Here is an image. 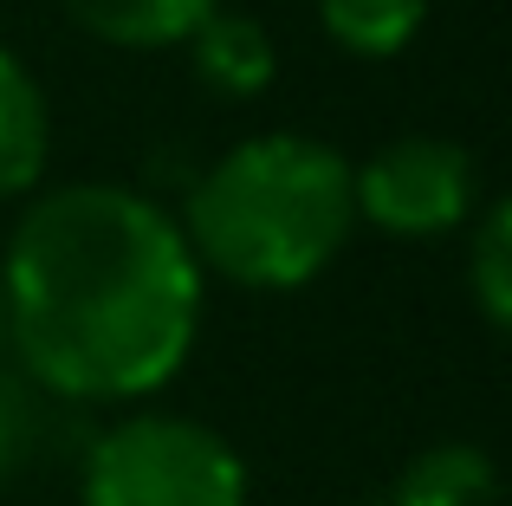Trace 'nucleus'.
I'll return each mask as SVG.
<instances>
[{
  "label": "nucleus",
  "mask_w": 512,
  "mask_h": 506,
  "mask_svg": "<svg viewBox=\"0 0 512 506\" xmlns=\"http://www.w3.org/2000/svg\"><path fill=\"white\" fill-rule=\"evenodd\" d=\"M0 299L26 383L65 403H143L195 351L201 266L156 195L72 182L26 202Z\"/></svg>",
  "instance_id": "1"
},
{
  "label": "nucleus",
  "mask_w": 512,
  "mask_h": 506,
  "mask_svg": "<svg viewBox=\"0 0 512 506\" xmlns=\"http://www.w3.org/2000/svg\"><path fill=\"white\" fill-rule=\"evenodd\" d=\"M357 228L344 150L299 130L234 143L195 176L182 202V241L195 266L247 292H299L344 253Z\"/></svg>",
  "instance_id": "2"
},
{
  "label": "nucleus",
  "mask_w": 512,
  "mask_h": 506,
  "mask_svg": "<svg viewBox=\"0 0 512 506\" xmlns=\"http://www.w3.org/2000/svg\"><path fill=\"white\" fill-rule=\"evenodd\" d=\"M78 494L85 506H247V461L208 422L137 409L91 442Z\"/></svg>",
  "instance_id": "3"
},
{
  "label": "nucleus",
  "mask_w": 512,
  "mask_h": 506,
  "mask_svg": "<svg viewBox=\"0 0 512 506\" xmlns=\"http://www.w3.org/2000/svg\"><path fill=\"white\" fill-rule=\"evenodd\" d=\"M350 189H357V221L396 241H435L474 221L480 169L448 137H396L363 169H350Z\"/></svg>",
  "instance_id": "4"
},
{
  "label": "nucleus",
  "mask_w": 512,
  "mask_h": 506,
  "mask_svg": "<svg viewBox=\"0 0 512 506\" xmlns=\"http://www.w3.org/2000/svg\"><path fill=\"white\" fill-rule=\"evenodd\" d=\"M182 46H188L195 78H201V85H208L221 104H247V98H260V91L279 78V46H273V33H266L260 20H247V13L214 7L208 20H201L195 33L182 39Z\"/></svg>",
  "instance_id": "5"
},
{
  "label": "nucleus",
  "mask_w": 512,
  "mask_h": 506,
  "mask_svg": "<svg viewBox=\"0 0 512 506\" xmlns=\"http://www.w3.org/2000/svg\"><path fill=\"white\" fill-rule=\"evenodd\" d=\"M52 150V111L39 78L26 72L20 52L0 46V202H20L39 189Z\"/></svg>",
  "instance_id": "6"
},
{
  "label": "nucleus",
  "mask_w": 512,
  "mask_h": 506,
  "mask_svg": "<svg viewBox=\"0 0 512 506\" xmlns=\"http://www.w3.org/2000/svg\"><path fill=\"white\" fill-rule=\"evenodd\" d=\"M59 7L78 33L104 39V46L163 52V46H182L221 0H59Z\"/></svg>",
  "instance_id": "7"
},
{
  "label": "nucleus",
  "mask_w": 512,
  "mask_h": 506,
  "mask_svg": "<svg viewBox=\"0 0 512 506\" xmlns=\"http://www.w3.org/2000/svg\"><path fill=\"white\" fill-rule=\"evenodd\" d=\"M389 500L396 506H500V468L474 442H441L396 474Z\"/></svg>",
  "instance_id": "8"
},
{
  "label": "nucleus",
  "mask_w": 512,
  "mask_h": 506,
  "mask_svg": "<svg viewBox=\"0 0 512 506\" xmlns=\"http://www.w3.org/2000/svg\"><path fill=\"white\" fill-rule=\"evenodd\" d=\"M428 0H318V26L350 59H396L415 46Z\"/></svg>",
  "instance_id": "9"
},
{
  "label": "nucleus",
  "mask_w": 512,
  "mask_h": 506,
  "mask_svg": "<svg viewBox=\"0 0 512 506\" xmlns=\"http://www.w3.org/2000/svg\"><path fill=\"white\" fill-rule=\"evenodd\" d=\"M467 292L493 331L512 325V202H480L467 234Z\"/></svg>",
  "instance_id": "10"
},
{
  "label": "nucleus",
  "mask_w": 512,
  "mask_h": 506,
  "mask_svg": "<svg viewBox=\"0 0 512 506\" xmlns=\"http://www.w3.org/2000/svg\"><path fill=\"white\" fill-rule=\"evenodd\" d=\"M33 448H39V396H33L26 377H7V370H0V487L26 474Z\"/></svg>",
  "instance_id": "11"
},
{
  "label": "nucleus",
  "mask_w": 512,
  "mask_h": 506,
  "mask_svg": "<svg viewBox=\"0 0 512 506\" xmlns=\"http://www.w3.org/2000/svg\"><path fill=\"white\" fill-rule=\"evenodd\" d=\"M0 351H7V299H0Z\"/></svg>",
  "instance_id": "12"
},
{
  "label": "nucleus",
  "mask_w": 512,
  "mask_h": 506,
  "mask_svg": "<svg viewBox=\"0 0 512 506\" xmlns=\"http://www.w3.org/2000/svg\"><path fill=\"white\" fill-rule=\"evenodd\" d=\"M376 506H396V500H389V494H383V500H376Z\"/></svg>",
  "instance_id": "13"
}]
</instances>
